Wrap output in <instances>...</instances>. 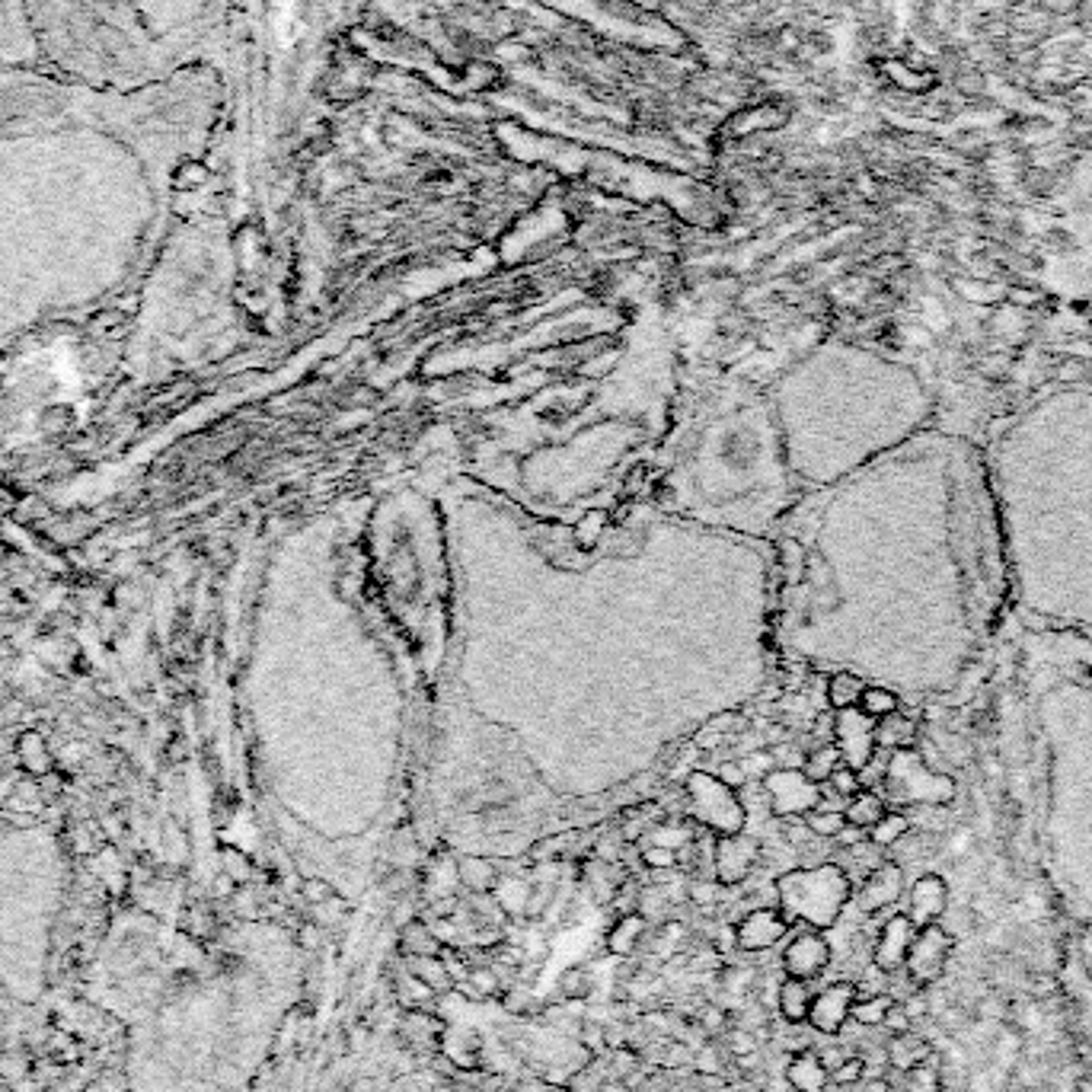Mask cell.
Returning <instances> with one entry per match:
<instances>
[{
  "label": "cell",
  "mask_w": 1092,
  "mask_h": 1092,
  "mask_svg": "<svg viewBox=\"0 0 1092 1092\" xmlns=\"http://www.w3.org/2000/svg\"><path fill=\"white\" fill-rule=\"evenodd\" d=\"M853 895V882L837 862H821L808 869H789L776 879V908L789 923L812 929H831L840 920Z\"/></svg>",
  "instance_id": "6da1fadb"
},
{
  "label": "cell",
  "mask_w": 1092,
  "mask_h": 1092,
  "mask_svg": "<svg viewBox=\"0 0 1092 1092\" xmlns=\"http://www.w3.org/2000/svg\"><path fill=\"white\" fill-rule=\"evenodd\" d=\"M885 786H888V795H892V799L905 802V805H946L952 799V792H955V786L949 783V779L929 773L923 766V761L916 758L910 748L892 754V764H888V773H885Z\"/></svg>",
  "instance_id": "7a4b0ae2"
},
{
  "label": "cell",
  "mask_w": 1092,
  "mask_h": 1092,
  "mask_svg": "<svg viewBox=\"0 0 1092 1092\" xmlns=\"http://www.w3.org/2000/svg\"><path fill=\"white\" fill-rule=\"evenodd\" d=\"M687 799H691L693 818L709 831L741 834V828H745V808L735 799V789H728L719 776L691 773V779H687Z\"/></svg>",
  "instance_id": "3957f363"
},
{
  "label": "cell",
  "mask_w": 1092,
  "mask_h": 1092,
  "mask_svg": "<svg viewBox=\"0 0 1092 1092\" xmlns=\"http://www.w3.org/2000/svg\"><path fill=\"white\" fill-rule=\"evenodd\" d=\"M952 949H955V936L942 923H929V926L916 929L908 962H905V971L913 987H933L952 959Z\"/></svg>",
  "instance_id": "277c9868"
},
{
  "label": "cell",
  "mask_w": 1092,
  "mask_h": 1092,
  "mask_svg": "<svg viewBox=\"0 0 1092 1092\" xmlns=\"http://www.w3.org/2000/svg\"><path fill=\"white\" fill-rule=\"evenodd\" d=\"M764 792L776 818H802L821 802V789L802 770H773L764 776Z\"/></svg>",
  "instance_id": "5b68a950"
},
{
  "label": "cell",
  "mask_w": 1092,
  "mask_h": 1092,
  "mask_svg": "<svg viewBox=\"0 0 1092 1092\" xmlns=\"http://www.w3.org/2000/svg\"><path fill=\"white\" fill-rule=\"evenodd\" d=\"M872 722L875 719H869L859 706L840 709L837 716H834V745L840 751V761L846 766H853V770H862V766L872 761V754L879 751L875 748Z\"/></svg>",
  "instance_id": "8992f818"
},
{
  "label": "cell",
  "mask_w": 1092,
  "mask_h": 1092,
  "mask_svg": "<svg viewBox=\"0 0 1092 1092\" xmlns=\"http://www.w3.org/2000/svg\"><path fill=\"white\" fill-rule=\"evenodd\" d=\"M831 942L821 929H802L789 946L783 949V971L786 978H799L812 983L815 978H821L831 965Z\"/></svg>",
  "instance_id": "52a82bcc"
},
{
  "label": "cell",
  "mask_w": 1092,
  "mask_h": 1092,
  "mask_svg": "<svg viewBox=\"0 0 1092 1092\" xmlns=\"http://www.w3.org/2000/svg\"><path fill=\"white\" fill-rule=\"evenodd\" d=\"M758 859H761V843L754 837H745V834H722L716 840V862H712L716 882H722L725 888L748 882V875L758 866Z\"/></svg>",
  "instance_id": "ba28073f"
},
{
  "label": "cell",
  "mask_w": 1092,
  "mask_h": 1092,
  "mask_svg": "<svg viewBox=\"0 0 1092 1092\" xmlns=\"http://www.w3.org/2000/svg\"><path fill=\"white\" fill-rule=\"evenodd\" d=\"M853 1003H856V983L849 981H837L831 983V987L821 990L815 1000H812V1009H808V1026H812L818 1035H840L846 1029L849 1022V1013H853Z\"/></svg>",
  "instance_id": "9c48e42d"
},
{
  "label": "cell",
  "mask_w": 1092,
  "mask_h": 1092,
  "mask_svg": "<svg viewBox=\"0 0 1092 1092\" xmlns=\"http://www.w3.org/2000/svg\"><path fill=\"white\" fill-rule=\"evenodd\" d=\"M916 926L908 913H892L882 923L879 936H875V949H872V965L882 971V975H898L908 962L910 942L916 936Z\"/></svg>",
  "instance_id": "30bf717a"
},
{
  "label": "cell",
  "mask_w": 1092,
  "mask_h": 1092,
  "mask_svg": "<svg viewBox=\"0 0 1092 1092\" xmlns=\"http://www.w3.org/2000/svg\"><path fill=\"white\" fill-rule=\"evenodd\" d=\"M789 933V920L779 908H754L735 923V942L741 952H766Z\"/></svg>",
  "instance_id": "8fae6325"
},
{
  "label": "cell",
  "mask_w": 1092,
  "mask_h": 1092,
  "mask_svg": "<svg viewBox=\"0 0 1092 1092\" xmlns=\"http://www.w3.org/2000/svg\"><path fill=\"white\" fill-rule=\"evenodd\" d=\"M905 895V869L898 862L885 859L879 869H872L866 879H862L859 892H856V905L862 913H882L895 905V901Z\"/></svg>",
  "instance_id": "7c38bea8"
},
{
  "label": "cell",
  "mask_w": 1092,
  "mask_h": 1092,
  "mask_svg": "<svg viewBox=\"0 0 1092 1092\" xmlns=\"http://www.w3.org/2000/svg\"><path fill=\"white\" fill-rule=\"evenodd\" d=\"M949 910V885L942 875H920L910 888V908L908 916L916 926H929L939 923Z\"/></svg>",
  "instance_id": "4fadbf2b"
},
{
  "label": "cell",
  "mask_w": 1092,
  "mask_h": 1092,
  "mask_svg": "<svg viewBox=\"0 0 1092 1092\" xmlns=\"http://www.w3.org/2000/svg\"><path fill=\"white\" fill-rule=\"evenodd\" d=\"M879 71L888 84L898 87L901 93H908V97H926V93H933L939 87V74L933 67L913 64L908 58H885L879 64Z\"/></svg>",
  "instance_id": "5bb4252c"
},
{
  "label": "cell",
  "mask_w": 1092,
  "mask_h": 1092,
  "mask_svg": "<svg viewBox=\"0 0 1092 1092\" xmlns=\"http://www.w3.org/2000/svg\"><path fill=\"white\" fill-rule=\"evenodd\" d=\"M792 118V109L783 103H758L751 109H741L732 121L725 125L728 138H748V134H764L783 128Z\"/></svg>",
  "instance_id": "9a60e30c"
},
{
  "label": "cell",
  "mask_w": 1092,
  "mask_h": 1092,
  "mask_svg": "<svg viewBox=\"0 0 1092 1092\" xmlns=\"http://www.w3.org/2000/svg\"><path fill=\"white\" fill-rule=\"evenodd\" d=\"M786 1083L795 1092H825L828 1083H831V1070L825 1067V1060H821L818 1051L805 1048V1051H799V1055L789 1057Z\"/></svg>",
  "instance_id": "2e32d148"
},
{
  "label": "cell",
  "mask_w": 1092,
  "mask_h": 1092,
  "mask_svg": "<svg viewBox=\"0 0 1092 1092\" xmlns=\"http://www.w3.org/2000/svg\"><path fill=\"white\" fill-rule=\"evenodd\" d=\"M929 1057H933V1045H929L923 1035H916L913 1029L905 1035H892V1042L885 1045V1060L901 1073L913 1070L916 1063H923Z\"/></svg>",
  "instance_id": "e0dca14e"
},
{
  "label": "cell",
  "mask_w": 1092,
  "mask_h": 1092,
  "mask_svg": "<svg viewBox=\"0 0 1092 1092\" xmlns=\"http://www.w3.org/2000/svg\"><path fill=\"white\" fill-rule=\"evenodd\" d=\"M812 1000H815L812 987H808V981H799V978H786L776 990V1009L789 1026H802V1022H808Z\"/></svg>",
  "instance_id": "ac0fdd59"
},
{
  "label": "cell",
  "mask_w": 1092,
  "mask_h": 1092,
  "mask_svg": "<svg viewBox=\"0 0 1092 1092\" xmlns=\"http://www.w3.org/2000/svg\"><path fill=\"white\" fill-rule=\"evenodd\" d=\"M645 933H649V920H645L639 910L623 913L611 926V933H607V949H611V955H617V959H626V955L639 949V942H645Z\"/></svg>",
  "instance_id": "d6986e66"
},
{
  "label": "cell",
  "mask_w": 1092,
  "mask_h": 1092,
  "mask_svg": "<svg viewBox=\"0 0 1092 1092\" xmlns=\"http://www.w3.org/2000/svg\"><path fill=\"white\" fill-rule=\"evenodd\" d=\"M916 741V725L901 716V712H892V716L879 719V725H875V748H885V751H908L913 748Z\"/></svg>",
  "instance_id": "ffe728a7"
},
{
  "label": "cell",
  "mask_w": 1092,
  "mask_h": 1092,
  "mask_svg": "<svg viewBox=\"0 0 1092 1092\" xmlns=\"http://www.w3.org/2000/svg\"><path fill=\"white\" fill-rule=\"evenodd\" d=\"M406 965H409V975L415 981H422L431 993H451L454 990V981L448 975V968H444L441 955H409Z\"/></svg>",
  "instance_id": "44dd1931"
},
{
  "label": "cell",
  "mask_w": 1092,
  "mask_h": 1092,
  "mask_svg": "<svg viewBox=\"0 0 1092 1092\" xmlns=\"http://www.w3.org/2000/svg\"><path fill=\"white\" fill-rule=\"evenodd\" d=\"M885 812H888V808H885V799H882L879 792H872V789H859V792L853 795V799L846 802V808H843L846 825H856V828H862V831H869V828L879 825V818H882Z\"/></svg>",
  "instance_id": "7402d4cb"
},
{
  "label": "cell",
  "mask_w": 1092,
  "mask_h": 1092,
  "mask_svg": "<svg viewBox=\"0 0 1092 1092\" xmlns=\"http://www.w3.org/2000/svg\"><path fill=\"white\" fill-rule=\"evenodd\" d=\"M457 879H461V885H467L470 892H492L498 882V869L489 859L464 856V859H457Z\"/></svg>",
  "instance_id": "603a6c76"
},
{
  "label": "cell",
  "mask_w": 1092,
  "mask_h": 1092,
  "mask_svg": "<svg viewBox=\"0 0 1092 1092\" xmlns=\"http://www.w3.org/2000/svg\"><path fill=\"white\" fill-rule=\"evenodd\" d=\"M400 949L402 955H441V942L438 936L431 933V926L425 920H409L406 926L400 929Z\"/></svg>",
  "instance_id": "cb8c5ba5"
},
{
  "label": "cell",
  "mask_w": 1092,
  "mask_h": 1092,
  "mask_svg": "<svg viewBox=\"0 0 1092 1092\" xmlns=\"http://www.w3.org/2000/svg\"><path fill=\"white\" fill-rule=\"evenodd\" d=\"M862 693H866V684H862V678H856V674H849V671L834 674V678L828 681V703L837 709V712L859 706Z\"/></svg>",
  "instance_id": "d4e9b609"
},
{
  "label": "cell",
  "mask_w": 1092,
  "mask_h": 1092,
  "mask_svg": "<svg viewBox=\"0 0 1092 1092\" xmlns=\"http://www.w3.org/2000/svg\"><path fill=\"white\" fill-rule=\"evenodd\" d=\"M840 764H843V761H840L837 745H831V741H828V745H818L815 751H808V754H805L802 773H805L808 779H812V783H825V779H828L834 770H837Z\"/></svg>",
  "instance_id": "484cf974"
},
{
  "label": "cell",
  "mask_w": 1092,
  "mask_h": 1092,
  "mask_svg": "<svg viewBox=\"0 0 1092 1092\" xmlns=\"http://www.w3.org/2000/svg\"><path fill=\"white\" fill-rule=\"evenodd\" d=\"M910 831V818L905 815V812H885L882 818H879V825H875V828H869V840L875 843V846H895L901 837H905V834Z\"/></svg>",
  "instance_id": "4316f807"
},
{
  "label": "cell",
  "mask_w": 1092,
  "mask_h": 1092,
  "mask_svg": "<svg viewBox=\"0 0 1092 1092\" xmlns=\"http://www.w3.org/2000/svg\"><path fill=\"white\" fill-rule=\"evenodd\" d=\"M895 1003L892 993H875V996H866V1000H856L853 1003V1013H849V1019L856 1022V1026H866V1029H875L885 1022V1013L888 1006Z\"/></svg>",
  "instance_id": "83f0119b"
},
{
  "label": "cell",
  "mask_w": 1092,
  "mask_h": 1092,
  "mask_svg": "<svg viewBox=\"0 0 1092 1092\" xmlns=\"http://www.w3.org/2000/svg\"><path fill=\"white\" fill-rule=\"evenodd\" d=\"M802 821L808 825V831L815 834V837L821 840H834L837 834L843 831L846 825V815L843 812H828V808H812L808 815H802Z\"/></svg>",
  "instance_id": "f1b7e54d"
},
{
  "label": "cell",
  "mask_w": 1092,
  "mask_h": 1092,
  "mask_svg": "<svg viewBox=\"0 0 1092 1092\" xmlns=\"http://www.w3.org/2000/svg\"><path fill=\"white\" fill-rule=\"evenodd\" d=\"M898 706H901V699L892 691H885V687H866V693L859 699V709L866 712L869 719L892 716V712H898Z\"/></svg>",
  "instance_id": "f546056e"
},
{
  "label": "cell",
  "mask_w": 1092,
  "mask_h": 1092,
  "mask_svg": "<svg viewBox=\"0 0 1092 1092\" xmlns=\"http://www.w3.org/2000/svg\"><path fill=\"white\" fill-rule=\"evenodd\" d=\"M905 1083H908V1092H942V1073L929 1060H923L905 1073Z\"/></svg>",
  "instance_id": "4dcf8cb0"
},
{
  "label": "cell",
  "mask_w": 1092,
  "mask_h": 1092,
  "mask_svg": "<svg viewBox=\"0 0 1092 1092\" xmlns=\"http://www.w3.org/2000/svg\"><path fill=\"white\" fill-rule=\"evenodd\" d=\"M955 288L962 291V298H968L971 304H996L1003 298V288L990 285V281L983 278H968V281H955Z\"/></svg>",
  "instance_id": "1f68e13d"
},
{
  "label": "cell",
  "mask_w": 1092,
  "mask_h": 1092,
  "mask_svg": "<svg viewBox=\"0 0 1092 1092\" xmlns=\"http://www.w3.org/2000/svg\"><path fill=\"white\" fill-rule=\"evenodd\" d=\"M591 987H595V981H591V975L585 968H569L559 978V993H565L569 1000H585V996L591 993Z\"/></svg>",
  "instance_id": "d6a6232c"
},
{
  "label": "cell",
  "mask_w": 1092,
  "mask_h": 1092,
  "mask_svg": "<svg viewBox=\"0 0 1092 1092\" xmlns=\"http://www.w3.org/2000/svg\"><path fill=\"white\" fill-rule=\"evenodd\" d=\"M604 524H607V511H588V515L575 524V544L582 549L595 546L601 531H604Z\"/></svg>",
  "instance_id": "836d02e7"
},
{
  "label": "cell",
  "mask_w": 1092,
  "mask_h": 1092,
  "mask_svg": "<svg viewBox=\"0 0 1092 1092\" xmlns=\"http://www.w3.org/2000/svg\"><path fill=\"white\" fill-rule=\"evenodd\" d=\"M825 786H831L834 792H837L840 795V799H853V795L862 789V783H859V770H853V766H846V764H840L837 766V770H834L828 779H825Z\"/></svg>",
  "instance_id": "e575fe53"
},
{
  "label": "cell",
  "mask_w": 1092,
  "mask_h": 1092,
  "mask_svg": "<svg viewBox=\"0 0 1092 1092\" xmlns=\"http://www.w3.org/2000/svg\"><path fill=\"white\" fill-rule=\"evenodd\" d=\"M862 1076H866V1057H843L837 1067L831 1070V1083L834 1086H853V1083H862Z\"/></svg>",
  "instance_id": "d590c367"
},
{
  "label": "cell",
  "mask_w": 1092,
  "mask_h": 1092,
  "mask_svg": "<svg viewBox=\"0 0 1092 1092\" xmlns=\"http://www.w3.org/2000/svg\"><path fill=\"white\" fill-rule=\"evenodd\" d=\"M955 90L968 100H978L987 93V77H983L978 67H962V71H955Z\"/></svg>",
  "instance_id": "8d00e7d4"
},
{
  "label": "cell",
  "mask_w": 1092,
  "mask_h": 1092,
  "mask_svg": "<svg viewBox=\"0 0 1092 1092\" xmlns=\"http://www.w3.org/2000/svg\"><path fill=\"white\" fill-rule=\"evenodd\" d=\"M758 1045L761 1042L754 1038L751 1029H732V1032H728V1038H725V1051L732 1057H748V1055H754V1051H758Z\"/></svg>",
  "instance_id": "74e56055"
},
{
  "label": "cell",
  "mask_w": 1092,
  "mask_h": 1092,
  "mask_svg": "<svg viewBox=\"0 0 1092 1092\" xmlns=\"http://www.w3.org/2000/svg\"><path fill=\"white\" fill-rule=\"evenodd\" d=\"M642 862L652 872H665V869H678V849L668 846H645L642 849Z\"/></svg>",
  "instance_id": "f35d334b"
},
{
  "label": "cell",
  "mask_w": 1092,
  "mask_h": 1092,
  "mask_svg": "<svg viewBox=\"0 0 1092 1092\" xmlns=\"http://www.w3.org/2000/svg\"><path fill=\"white\" fill-rule=\"evenodd\" d=\"M923 327L929 329V332H946L949 327H952V320H949V310L946 307H942L939 301H933V298H926L923 301Z\"/></svg>",
  "instance_id": "ab89813d"
},
{
  "label": "cell",
  "mask_w": 1092,
  "mask_h": 1092,
  "mask_svg": "<svg viewBox=\"0 0 1092 1092\" xmlns=\"http://www.w3.org/2000/svg\"><path fill=\"white\" fill-rule=\"evenodd\" d=\"M693 1067H696L699 1073H725L722 1048H716V1045H699L696 1057H693Z\"/></svg>",
  "instance_id": "60d3db41"
},
{
  "label": "cell",
  "mask_w": 1092,
  "mask_h": 1092,
  "mask_svg": "<svg viewBox=\"0 0 1092 1092\" xmlns=\"http://www.w3.org/2000/svg\"><path fill=\"white\" fill-rule=\"evenodd\" d=\"M725 1022H728L725 1009H722V1006H716V1003H706V1006L696 1013V1026L703 1029L706 1035H719V1032H725Z\"/></svg>",
  "instance_id": "b9f144b4"
},
{
  "label": "cell",
  "mask_w": 1092,
  "mask_h": 1092,
  "mask_svg": "<svg viewBox=\"0 0 1092 1092\" xmlns=\"http://www.w3.org/2000/svg\"><path fill=\"white\" fill-rule=\"evenodd\" d=\"M301 892H304V898H307V905H314V908L327 905L329 898H335V888H332L327 879H307V882L301 885Z\"/></svg>",
  "instance_id": "7bdbcfd3"
},
{
  "label": "cell",
  "mask_w": 1092,
  "mask_h": 1092,
  "mask_svg": "<svg viewBox=\"0 0 1092 1092\" xmlns=\"http://www.w3.org/2000/svg\"><path fill=\"white\" fill-rule=\"evenodd\" d=\"M882 1026H885L888 1032H892V1035H905V1032H910V1029H913V1019L908 1016V1009L901 1006V1000H895L892 1006H888V1013H885V1022H882Z\"/></svg>",
  "instance_id": "ee69618b"
},
{
  "label": "cell",
  "mask_w": 1092,
  "mask_h": 1092,
  "mask_svg": "<svg viewBox=\"0 0 1092 1092\" xmlns=\"http://www.w3.org/2000/svg\"><path fill=\"white\" fill-rule=\"evenodd\" d=\"M716 776L722 779V783H725L728 789H738V786H745V783H748V776H745V770H741V764H738V761L722 764Z\"/></svg>",
  "instance_id": "f6af8a7d"
},
{
  "label": "cell",
  "mask_w": 1092,
  "mask_h": 1092,
  "mask_svg": "<svg viewBox=\"0 0 1092 1092\" xmlns=\"http://www.w3.org/2000/svg\"><path fill=\"white\" fill-rule=\"evenodd\" d=\"M224 862H227V872H231V879H237V882H247L250 879V862L243 859L240 853H234V849H227Z\"/></svg>",
  "instance_id": "bcb514c9"
},
{
  "label": "cell",
  "mask_w": 1092,
  "mask_h": 1092,
  "mask_svg": "<svg viewBox=\"0 0 1092 1092\" xmlns=\"http://www.w3.org/2000/svg\"><path fill=\"white\" fill-rule=\"evenodd\" d=\"M1006 301L1022 310V307H1035V304H1042V294H1038L1035 288H1013V291H1006Z\"/></svg>",
  "instance_id": "7dc6e473"
},
{
  "label": "cell",
  "mask_w": 1092,
  "mask_h": 1092,
  "mask_svg": "<svg viewBox=\"0 0 1092 1092\" xmlns=\"http://www.w3.org/2000/svg\"><path fill=\"white\" fill-rule=\"evenodd\" d=\"M1086 374H1089V368H1086V361H1080V358L1063 361L1060 368H1057L1060 381H1080V377H1086Z\"/></svg>",
  "instance_id": "c3c4849f"
},
{
  "label": "cell",
  "mask_w": 1092,
  "mask_h": 1092,
  "mask_svg": "<svg viewBox=\"0 0 1092 1092\" xmlns=\"http://www.w3.org/2000/svg\"><path fill=\"white\" fill-rule=\"evenodd\" d=\"M834 840H837V843L846 849V846H856V843H862V840H869V831H862V828H856V825H843V831H840Z\"/></svg>",
  "instance_id": "681fc988"
},
{
  "label": "cell",
  "mask_w": 1092,
  "mask_h": 1092,
  "mask_svg": "<svg viewBox=\"0 0 1092 1092\" xmlns=\"http://www.w3.org/2000/svg\"><path fill=\"white\" fill-rule=\"evenodd\" d=\"M582 1042L588 1051H601L604 1048V1026H595V1022H585L582 1029Z\"/></svg>",
  "instance_id": "f907efd6"
},
{
  "label": "cell",
  "mask_w": 1092,
  "mask_h": 1092,
  "mask_svg": "<svg viewBox=\"0 0 1092 1092\" xmlns=\"http://www.w3.org/2000/svg\"><path fill=\"white\" fill-rule=\"evenodd\" d=\"M905 339L916 348H926L929 342H933V332H929L926 327H910V329H905Z\"/></svg>",
  "instance_id": "816d5d0a"
},
{
  "label": "cell",
  "mask_w": 1092,
  "mask_h": 1092,
  "mask_svg": "<svg viewBox=\"0 0 1092 1092\" xmlns=\"http://www.w3.org/2000/svg\"><path fill=\"white\" fill-rule=\"evenodd\" d=\"M981 368H983V374H987V377H1003V374H1006V368H1009V358H1003V355H996V358H983V361H981Z\"/></svg>",
  "instance_id": "f5cc1de1"
},
{
  "label": "cell",
  "mask_w": 1092,
  "mask_h": 1092,
  "mask_svg": "<svg viewBox=\"0 0 1092 1092\" xmlns=\"http://www.w3.org/2000/svg\"><path fill=\"white\" fill-rule=\"evenodd\" d=\"M862 1092H895L892 1083L885 1080V1076H869L866 1083H862Z\"/></svg>",
  "instance_id": "db71d44e"
},
{
  "label": "cell",
  "mask_w": 1092,
  "mask_h": 1092,
  "mask_svg": "<svg viewBox=\"0 0 1092 1092\" xmlns=\"http://www.w3.org/2000/svg\"><path fill=\"white\" fill-rule=\"evenodd\" d=\"M301 942H304L307 949H317V946H320V929H317L314 923H307V926L301 929Z\"/></svg>",
  "instance_id": "11a10c76"
},
{
  "label": "cell",
  "mask_w": 1092,
  "mask_h": 1092,
  "mask_svg": "<svg viewBox=\"0 0 1092 1092\" xmlns=\"http://www.w3.org/2000/svg\"><path fill=\"white\" fill-rule=\"evenodd\" d=\"M1073 1092H1092V1073L1089 1076H1080V1080H1076V1086H1073Z\"/></svg>",
  "instance_id": "9f6ffc18"
}]
</instances>
